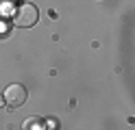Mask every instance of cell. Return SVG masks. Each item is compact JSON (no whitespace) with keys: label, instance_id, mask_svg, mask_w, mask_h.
Masks as SVG:
<instances>
[{"label":"cell","instance_id":"cell-3","mask_svg":"<svg viewBox=\"0 0 135 130\" xmlns=\"http://www.w3.org/2000/svg\"><path fill=\"white\" fill-rule=\"evenodd\" d=\"M2 102H4V98H0V104H2Z\"/></svg>","mask_w":135,"mask_h":130},{"label":"cell","instance_id":"cell-1","mask_svg":"<svg viewBox=\"0 0 135 130\" xmlns=\"http://www.w3.org/2000/svg\"><path fill=\"white\" fill-rule=\"evenodd\" d=\"M39 20V11L35 4H28V2H22L13 13V24L20 26V28H31L35 26Z\"/></svg>","mask_w":135,"mask_h":130},{"label":"cell","instance_id":"cell-2","mask_svg":"<svg viewBox=\"0 0 135 130\" xmlns=\"http://www.w3.org/2000/svg\"><path fill=\"white\" fill-rule=\"evenodd\" d=\"M26 98H28V91L24 89L22 85H9V87H7V91H4V102L9 104L11 108L22 106V104L26 102Z\"/></svg>","mask_w":135,"mask_h":130}]
</instances>
